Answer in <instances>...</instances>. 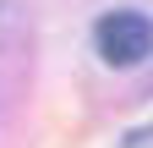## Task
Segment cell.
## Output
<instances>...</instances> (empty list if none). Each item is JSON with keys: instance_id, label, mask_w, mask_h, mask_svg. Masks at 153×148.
Instances as JSON below:
<instances>
[{"instance_id": "1", "label": "cell", "mask_w": 153, "mask_h": 148, "mask_svg": "<svg viewBox=\"0 0 153 148\" xmlns=\"http://www.w3.org/2000/svg\"><path fill=\"white\" fill-rule=\"evenodd\" d=\"M93 44L109 66H137L153 55V16L142 11H109L99 16V28H93Z\"/></svg>"}]
</instances>
